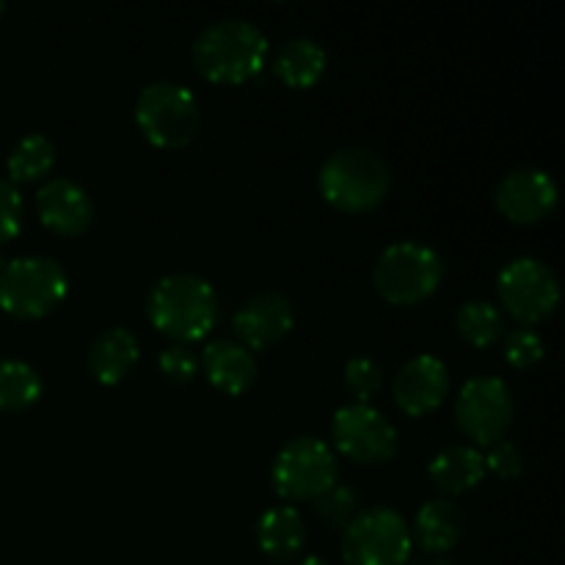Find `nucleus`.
<instances>
[{"label": "nucleus", "mask_w": 565, "mask_h": 565, "mask_svg": "<svg viewBox=\"0 0 565 565\" xmlns=\"http://www.w3.org/2000/svg\"><path fill=\"white\" fill-rule=\"evenodd\" d=\"M561 188L550 171L539 166H516L494 191L497 210L513 224H539L557 207Z\"/></svg>", "instance_id": "12"}, {"label": "nucleus", "mask_w": 565, "mask_h": 565, "mask_svg": "<svg viewBox=\"0 0 565 565\" xmlns=\"http://www.w3.org/2000/svg\"><path fill=\"white\" fill-rule=\"evenodd\" d=\"M138 356H141L138 337L125 326H114L94 337V342L88 345V370H92L94 381L114 386L132 373Z\"/></svg>", "instance_id": "17"}, {"label": "nucleus", "mask_w": 565, "mask_h": 565, "mask_svg": "<svg viewBox=\"0 0 565 565\" xmlns=\"http://www.w3.org/2000/svg\"><path fill=\"white\" fill-rule=\"evenodd\" d=\"M270 483L290 502H315L340 483V463L334 450L318 436L290 439L274 458Z\"/></svg>", "instance_id": "8"}, {"label": "nucleus", "mask_w": 565, "mask_h": 565, "mask_svg": "<svg viewBox=\"0 0 565 565\" xmlns=\"http://www.w3.org/2000/svg\"><path fill=\"white\" fill-rule=\"evenodd\" d=\"M502 351H505L508 364H513L516 370L535 367V364L544 359V340L535 329L527 326H519V329L508 331L505 340H502Z\"/></svg>", "instance_id": "27"}, {"label": "nucleus", "mask_w": 565, "mask_h": 565, "mask_svg": "<svg viewBox=\"0 0 565 565\" xmlns=\"http://www.w3.org/2000/svg\"><path fill=\"white\" fill-rule=\"evenodd\" d=\"M392 188V169L375 149L342 147L323 160L318 191L342 213H367L379 207Z\"/></svg>", "instance_id": "3"}, {"label": "nucleus", "mask_w": 565, "mask_h": 565, "mask_svg": "<svg viewBox=\"0 0 565 565\" xmlns=\"http://www.w3.org/2000/svg\"><path fill=\"white\" fill-rule=\"evenodd\" d=\"M342 381H345V390L353 397V403H370V397L379 395L381 386H384V367L375 356L359 353V356L348 359Z\"/></svg>", "instance_id": "25"}, {"label": "nucleus", "mask_w": 565, "mask_h": 565, "mask_svg": "<svg viewBox=\"0 0 565 565\" xmlns=\"http://www.w3.org/2000/svg\"><path fill=\"white\" fill-rule=\"evenodd\" d=\"M70 290L66 268L47 254H25L0 265V309L22 320L53 312Z\"/></svg>", "instance_id": "5"}, {"label": "nucleus", "mask_w": 565, "mask_h": 565, "mask_svg": "<svg viewBox=\"0 0 565 565\" xmlns=\"http://www.w3.org/2000/svg\"><path fill=\"white\" fill-rule=\"evenodd\" d=\"M296 326V307L285 292L265 290L241 303L235 312L232 329H235L237 342L248 351H265L285 340Z\"/></svg>", "instance_id": "13"}, {"label": "nucleus", "mask_w": 565, "mask_h": 565, "mask_svg": "<svg viewBox=\"0 0 565 565\" xmlns=\"http://www.w3.org/2000/svg\"><path fill=\"white\" fill-rule=\"evenodd\" d=\"M22 213H25V204H22L20 188L0 177V246L22 230Z\"/></svg>", "instance_id": "28"}, {"label": "nucleus", "mask_w": 565, "mask_h": 565, "mask_svg": "<svg viewBox=\"0 0 565 565\" xmlns=\"http://www.w3.org/2000/svg\"><path fill=\"white\" fill-rule=\"evenodd\" d=\"M158 364L166 379L174 381V384H188V381L196 379L199 356L188 345H169L160 351Z\"/></svg>", "instance_id": "30"}, {"label": "nucleus", "mask_w": 565, "mask_h": 565, "mask_svg": "<svg viewBox=\"0 0 565 565\" xmlns=\"http://www.w3.org/2000/svg\"><path fill=\"white\" fill-rule=\"evenodd\" d=\"M326 64H329V55H326L323 44L309 36H292L281 44L274 61V72L285 86L309 88L320 81Z\"/></svg>", "instance_id": "21"}, {"label": "nucleus", "mask_w": 565, "mask_h": 565, "mask_svg": "<svg viewBox=\"0 0 565 565\" xmlns=\"http://www.w3.org/2000/svg\"><path fill=\"white\" fill-rule=\"evenodd\" d=\"M136 121L154 147L180 149L196 138L202 108L196 94L182 83L152 81L138 92Z\"/></svg>", "instance_id": "6"}, {"label": "nucleus", "mask_w": 565, "mask_h": 565, "mask_svg": "<svg viewBox=\"0 0 565 565\" xmlns=\"http://www.w3.org/2000/svg\"><path fill=\"white\" fill-rule=\"evenodd\" d=\"M202 367L207 373L210 384L224 395H243L252 390L257 381V359L248 348H243L237 340L221 337L213 340L202 353Z\"/></svg>", "instance_id": "16"}, {"label": "nucleus", "mask_w": 565, "mask_h": 565, "mask_svg": "<svg viewBox=\"0 0 565 565\" xmlns=\"http://www.w3.org/2000/svg\"><path fill=\"white\" fill-rule=\"evenodd\" d=\"M218 309L215 287L191 270L160 276L147 298V315L152 326L177 345H191L207 337L218 323Z\"/></svg>", "instance_id": "1"}, {"label": "nucleus", "mask_w": 565, "mask_h": 565, "mask_svg": "<svg viewBox=\"0 0 565 565\" xmlns=\"http://www.w3.org/2000/svg\"><path fill=\"white\" fill-rule=\"evenodd\" d=\"M456 331L461 340H467L475 348H489L505 334V318L500 307L486 298H469L458 307L456 312Z\"/></svg>", "instance_id": "22"}, {"label": "nucleus", "mask_w": 565, "mask_h": 565, "mask_svg": "<svg viewBox=\"0 0 565 565\" xmlns=\"http://www.w3.org/2000/svg\"><path fill=\"white\" fill-rule=\"evenodd\" d=\"M428 475L441 494H467L486 478L483 452L475 445H447L430 458Z\"/></svg>", "instance_id": "19"}, {"label": "nucleus", "mask_w": 565, "mask_h": 565, "mask_svg": "<svg viewBox=\"0 0 565 565\" xmlns=\"http://www.w3.org/2000/svg\"><path fill=\"white\" fill-rule=\"evenodd\" d=\"M298 565H329V563H326L323 557H318V555H309V557H303V561Z\"/></svg>", "instance_id": "32"}, {"label": "nucleus", "mask_w": 565, "mask_h": 565, "mask_svg": "<svg viewBox=\"0 0 565 565\" xmlns=\"http://www.w3.org/2000/svg\"><path fill=\"white\" fill-rule=\"evenodd\" d=\"M315 511L329 527H345L359 513V491L348 483H337L320 500H315Z\"/></svg>", "instance_id": "26"}, {"label": "nucleus", "mask_w": 565, "mask_h": 565, "mask_svg": "<svg viewBox=\"0 0 565 565\" xmlns=\"http://www.w3.org/2000/svg\"><path fill=\"white\" fill-rule=\"evenodd\" d=\"M463 513L452 500H428L414 516L412 541L425 555H447L463 535Z\"/></svg>", "instance_id": "18"}, {"label": "nucleus", "mask_w": 565, "mask_h": 565, "mask_svg": "<svg viewBox=\"0 0 565 565\" xmlns=\"http://www.w3.org/2000/svg\"><path fill=\"white\" fill-rule=\"evenodd\" d=\"M270 42L263 28L243 17H224L196 33L191 58L199 75L213 83H246L268 58Z\"/></svg>", "instance_id": "2"}, {"label": "nucleus", "mask_w": 565, "mask_h": 565, "mask_svg": "<svg viewBox=\"0 0 565 565\" xmlns=\"http://www.w3.org/2000/svg\"><path fill=\"white\" fill-rule=\"evenodd\" d=\"M447 274L445 257L423 241L390 243L373 265V287L395 307H414L439 290Z\"/></svg>", "instance_id": "4"}, {"label": "nucleus", "mask_w": 565, "mask_h": 565, "mask_svg": "<svg viewBox=\"0 0 565 565\" xmlns=\"http://www.w3.org/2000/svg\"><path fill=\"white\" fill-rule=\"evenodd\" d=\"M447 392H450V370L434 353L412 356L392 379V397L408 417H425L439 408Z\"/></svg>", "instance_id": "14"}, {"label": "nucleus", "mask_w": 565, "mask_h": 565, "mask_svg": "<svg viewBox=\"0 0 565 565\" xmlns=\"http://www.w3.org/2000/svg\"><path fill=\"white\" fill-rule=\"evenodd\" d=\"M486 472L497 475L502 480H513L524 472V456L519 450V445L513 441L500 439L489 447V452H483Z\"/></svg>", "instance_id": "29"}, {"label": "nucleus", "mask_w": 565, "mask_h": 565, "mask_svg": "<svg viewBox=\"0 0 565 565\" xmlns=\"http://www.w3.org/2000/svg\"><path fill=\"white\" fill-rule=\"evenodd\" d=\"M497 296L502 309L519 326H535L561 303V279L550 263L539 257H516L497 274Z\"/></svg>", "instance_id": "9"}, {"label": "nucleus", "mask_w": 565, "mask_h": 565, "mask_svg": "<svg viewBox=\"0 0 565 565\" xmlns=\"http://www.w3.org/2000/svg\"><path fill=\"white\" fill-rule=\"evenodd\" d=\"M257 544L270 561H296L307 544V524L298 508L276 505L257 519Z\"/></svg>", "instance_id": "20"}, {"label": "nucleus", "mask_w": 565, "mask_h": 565, "mask_svg": "<svg viewBox=\"0 0 565 565\" xmlns=\"http://www.w3.org/2000/svg\"><path fill=\"white\" fill-rule=\"evenodd\" d=\"M417 565H456V563L447 561L445 555H425V561H419Z\"/></svg>", "instance_id": "31"}, {"label": "nucleus", "mask_w": 565, "mask_h": 565, "mask_svg": "<svg viewBox=\"0 0 565 565\" xmlns=\"http://www.w3.org/2000/svg\"><path fill=\"white\" fill-rule=\"evenodd\" d=\"M42 375L22 359H0V412H22L42 397Z\"/></svg>", "instance_id": "23"}, {"label": "nucleus", "mask_w": 565, "mask_h": 565, "mask_svg": "<svg viewBox=\"0 0 565 565\" xmlns=\"http://www.w3.org/2000/svg\"><path fill=\"white\" fill-rule=\"evenodd\" d=\"M3 11H6V3H3V0H0V17H3Z\"/></svg>", "instance_id": "33"}, {"label": "nucleus", "mask_w": 565, "mask_h": 565, "mask_svg": "<svg viewBox=\"0 0 565 565\" xmlns=\"http://www.w3.org/2000/svg\"><path fill=\"white\" fill-rule=\"evenodd\" d=\"M36 213L50 232L75 237L92 226L94 202L81 182L70 180V177H53L39 185Z\"/></svg>", "instance_id": "15"}, {"label": "nucleus", "mask_w": 565, "mask_h": 565, "mask_svg": "<svg viewBox=\"0 0 565 565\" xmlns=\"http://www.w3.org/2000/svg\"><path fill=\"white\" fill-rule=\"evenodd\" d=\"M412 546L406 516L390 505L364 508L342 530V561L348 565H406Z\"/></svg>", "instance_id": "7"}, {"label": "nucleus", "mask_w": 565, "mask_h": 565, "mask_svg": "<svg viewBox=\"0 0 565 565\" xmlns=\"http://www.w3.org/2000/svg\"><path fill=\"white\" fill-rule=\"evenodd\" d=\"M516 414V401L500 375H472L461 384L456 397V423L475 447H491L505 439Z\"/></svg>", "instance_id": "10"}, {"label": "nucleus", "mask_w": 565, "mask_h": 565, "mask_svg": "<svg viewBox=\"0 0 565 565\" xmlns=\"http://www.w3.org/2000/svg\"><path fill=\"white\" fill-rule=\"evenodd\" d=\"M331 439L345 458L367 467H379L395 458L401 434L381 408L370 403H348L331 419Z\"/></svg>", "instance_id": "11"}, {"label": "nucleus", "mask_w": 565, "mask_h": 565, "mask_svg": "<svg viewBox=\"0 0 565 565\" xmlns=\"http://www.w3.org/2000/svg\"><path fill=\"white\" fill-rule=\"evenodd\" d=\"M55 163V143L44 132H28L20 141L11 147L9 158H6V171L9 180L14 182H31L47 174Z\"/></svg>", "instance_id": "24"}]
</instances>
